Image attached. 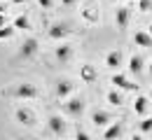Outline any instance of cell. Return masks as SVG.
Here are the masks:
<instances>
[{
	"instance_id": "obj_20",
	"label": "cell",
	"mask_w": 152,
	"mask_h": 140,
	"mask_svg": "<svg viewBox=\"0 0 152 140\" xmlns=\"http://www.w3.org/2000/svg\"><path fill=\"white\" fill-rule=\"evenodd\" d=\"M138 128H140V133H150L152 131V117H143L138 121Z\"/></svg>"
},
{
	"instance_id": "obj_22",
	"label": "cell",
	"mask_w": 152,
	"mask_h": 140,
	"mask_svg": "<svg viewBox=\"0 0 152 140\" xmlns=\"http://www.w3.org/2000/svg\"><path fill=\"white\" fill-rule=\"evenodd\" d=\"M138 9L140 12H152V0H138Z\"/></svg>"
},
{
	"instance_id": "obj_5",
	"label": "cell",
	"mask_w": 152,
	"mask_h": 140,
	"mask_svg": "<svg viewBox=\"0 0 152 140\" xmlns=\"http://www.w3.org/2000/svg\"><path fill=\"white\" fill-rule=\"evenodd\" d=\"M68 33H70V26H68V23H63V21L52 23V26H49V30H47V35H49L52 40H63Z\"/></svg>"
},
{
	"instance_id": "obj_23",
	"label": "cell",
	"mask_w": 152,
	"mask_h": 140,
	"mask_svg": "<svg viewBox=\"0 0 152 140\" xmlns=\"http://www.w3.org/2000/svg\"><path fill=\"white\" fill-rule=\"evenodd\" d=\"M75 140H91V136H89L84 128H77L75 131Z\"/></svg>"
},
{
	"instance_id": "obj_16",
	"label": "cell",
	"mask_w": 152,
	"mask_h": 140,
	"mask_svg": "<svg viewBox=\"0 0 152 140\" xmlns=\"http://www.w3.org/2000/svg\"><path fill=\"white\" fill-rule=\"evenodd\" d=\"M133 42H136L138 47H152V35L145 33V30H136V33H133Z\"/></svg>"
},
{
	"instance_id": "obj_24",
	"label": "cell",
	"mask_w": 152,
	"mask_h": 140,
	"mask_svg": "<svg viewBox=\"0 0 152 140\" xmlns=\"http://www.w3.org/2000/svg\"><path fill=\"white\" fill-rule=\"evenodd\" d=\"M54 2H56V0H38V5L42 7V9H49V7H54Z\"/></svg>"
},
{
	"instance_id": "obj_32",
	"label": "cell",
	"mask_w": 152,
	"mask_h": 140,
	"mask_svg": "<svg viewBox=\"0 0 152 140\" xmlns=\"http://www.w3.org/2000/svg\"><path fill=\"white\" fill-rule=\"evenodd\" d=\"M150 75H152V61H150Z\"/></svg>"
},
{
	"instance_id": "obj_7",
	"label": "cell",
	"mask_w": 152,
	"mask_h": 140,
	"mask_svg": "<svg viewBox=\"0 0 152 140\" xmlns=\"http://www.w3.org/2000/svg\"><path fill=\"white\" fill-rule=\"evenodd\" d=\"M73 91H75V84H73L70 80H58L56 82V89H54L56 98H70Z\"/></svg>"
},
{
	"instance_id": "obj_14",
	"label": "cell",
	"mask_w": 152,
	"mask_h": 140,
	"mask_svg": "<svg viewBox=\"0 0 152 140\" xmlns=\"http://www.w3.org/2000/svg\"><path fill=\"white\" fill-rule=\"evenodd\" d=\"M105 65L110 68V70H119V65H122V54L113 49V52H108L105 54Z\"/></svg>"
},
{
	"instance_id": "obj_31",
	"label": "cell",
	"mask_w": 152,
	"mask_h": 140,
	"mask_svg": "<svg viewBox=\"0 0 152 140\" xmlns=\"http://www.w3.org/2000/svg\"><path fill=\"white\" fill-rule=\"evenodd\" d=\"M148 98H150V100H152V89H150V96H148Z\"/></svg>"
},
{
	"instance_id": "obj_29",
	"label": "cell",
	"mask_w": 152,
	"mask_h": 140,
	"mask_svg": "<svg viewBox=\"0 0 152 140\" xmlns=\"http://www.w3.org/2000/svg\"><path fill=\"white\" fill-rule=\"evenodd\" d=\"M113 2H129V0H113Z\"/></svg>"
},
{
	"instance_id": "obj_28",
	"label": "cell",
	"mask_w": 152,
	"mask_h": 140,
	"mask_svg": "<svg viewBox=\"0 0 152 140\" xmlns=\"http://www.w3.org/2000/svg\"><path fill=\"white\" fill-rule=\"evenodd\" d=\"M2 26H5V17L0 14V28H2Z\"/></svg>"
},
{
	"instance_id": "obj_21",
	"label": "cell",
	"mask_w": 152,
	"mask_h": 140,
	"mask_svg": "<svg viewBox=\"0 0 152 140\" xmlns=\"http://www.w3.org/2000/svg\"><path fill=\"white\" fill-rule=\"evenodd\" d=\"M17 30H14V26H2L0 28V40H7V38H12Z\"/></svg>"
},
{
	"instance_id": "obj_25",
	"label": "cell",
	"mask_w": 152,
	"mask_h": 140,
	"mask_svg": "<svg viewBox=\"0 0 152 140\" xmlns=\"http://www.w3.org/2000/svg\"><path fill=\"white\" fill-rule=\"evenodd\" d=\"M77 0H61V5H63V7H70V5H75Z\"/></svg>"
},
{
	"instance_id": "obj_6",
	"label": "cell",
	"mask_w": 152,
	"mask_h": 140,
	"mask_svg": "<svg viewBox=\"0 0 152 140\" xmlns=\"http://www.w3.org/2000/svg\"><path fill=\"white\" fill-rule=\"evenodd\" d=\"M110 82H113L115 89H122V91H136V89H138V86H136V82L126 80V77H124V75H119V73H115L113 77H110Z\"/></svg>"
},
{
	"instance_id": "obj_1",
	"label": "cell",
	"mask_w": 152,
	"mask_h": 140,
	"mask_svg": "<svg viewBox=\"0 0 152 140\" xmlns=\"http://www.w3.org/2000/svg\"><path fill=\"white\" fill-rule=\"evenodd\" d=\"M40 89L33 84V82H21L17 84L14 89H10V96L12 98H21V100H31V98H38Z\"/></svg>"
},
{
	"instance_id": "obj_12",
	"label": "cell",
	"mask_w": 152,
	"mask_h": 140,
	"mask_svg": "<svg viewBox=\"0 0 152 140\" xmlns=\"http://www.w3.org/2000/svg\"><path fill=\"white\" fill-rule=\"evenodd\" d=\"M148 105H150V98H148V96H136V100H133V112H136L138 117H145V115H148Z\"/></svg>"
},
{
	"instance_id": "obj_2",
	"label": "cell",
	"mask_w": 152,
	"mask_h": 140,
	"mask_svg": "<svg viewBox=\"0 0 152 140\" xmlns=\"http://www.w3.org/2000/svg\"><path fill=\"white\" fill-rule=\"evenodd\" d=\"M63 112H66L68 117H82V115H84V98H82V96H70V98H66Z\"/></svg>"
},
{
	"instance_id": "obj_13",
	"label": "cell",
	"mask_w": 152,
	"mask_h": 140,
	"mask_svg": "<svg viewBox=\"0 0 152 140\" xmlns=\"http://www.w3.org/2000/svg\"><path fill=\"white\" fill-rule=\"evenodd\" d=\"M129 19H131V12H129L126 7H117V12H115V23H117L119 28H126V26H129Z\"/></svg>"
},
{
	"instance_id": "obj_26",
	"label": "cell",
	"mask_w": 152,
	"mask_h": 140,
	"mask_svg": "<svg viewBox=\"0 0 152 140\" xmlns=\"http://www.w3.org/2000/svg\"><path fill=\"white\" fill-rule=\"evenodd\" d=\"M26 0H12V5H23Z\"/></svg>"
},
{
	"instance_id": "obj_9",
	"label": "cell",
	"mask_w": 152,
	"mask_h": 140,
	"mask_svg": "<svg viewBox=\"0 0 152 140\" xmlns=\"http://www.w3.org/2000/svg\"><path fill=\"white\" fill-rule=\"evenodd\" d=\"M14 119L19 121L21 126H33V124H35V119H33V112H31L28 107H17Z\"/></svg>"
},
{
	"instance_id": "obj_11",
	"label": "cell",
	"mask_w": 152,
	"mask_h": 140,
	"mask_svg": "<svg viewBox=\"0 0 152 140\" xmlns=\"http://www.w3.org/2000/svg\"><path fill=\"white\" fill-rule=\"evenodd\" d=\"M122 131H124L122 121H117V124H110V126H108V128L103 131V140H119Z\"/></svg>"
},
{
	"instance_id": "obj_3",
	"label": "cell",
	"mask_w": 152,
	"mask_h": 140,
	"mask_svg": "<svg viewBox=\"0 0 152 140\" xmlns=\"http://www.w3.org/2000/svg\"><path fill=\"white\" fill-rule=\"evenodd\" d=\"M47 128H49V133H54V136H66L68 124H66V119H63L61 115H49V117H47Z\"/></svg>"
},
{
	"instance_id": "obj_4",
	"label": "cell",
	"mask_w": 152,
	"mask_h": 140,
	"mask_svg": "<svg viewBox=\"0 0 152 140\" xmlns=\"http://www.w3.org/2000/svg\"><path fill=\"white\" fill-rule=\"evenodd\" d=\"M38 49H40V42L35 40V38L23 40V42H21V47H19V59H23V61L33 59V56L38 54Z\"/></svg>"
},
{
	"instance_id": "obj_30",
	"label": "cell",
	"mask_w": 152,
	"mask_h": 140,
	"mask_svg": "<svg viewBox=\"0 0 152 140\" xmlns=\"http://www.w3.org/2000/svg\"><path fill=\"white\" fill-rule=\"evenodd\" d=\"M148 33H150V35H152V23H150V30H148Z\"/></svg>"
},
{
	"instance_id": "obj_17",
	"label": "cell",
	"mask_w": 152,
	"mask_h": 140,
	"mask_svg": "<svg viewBox=\"0 0 152 140\" xmlns=\"http://www.w3.org/2000/svg\"><path fill=\"white\" fill-rule=\"evenodd\" d=\"M105 98H108V103H110V105H117V107H119V105H124V96H122L117 89H110Z\"/></svg>"
},
{
	"instance_id": "obj_15",
	"label": "cell",
	"mask_w": 152,
	"mask_h": 140,
	"mask_svg": "<svg viewBox=\"0 0 152 140\" xmlns=\"http://www.w3.org/2000/svg\"><path fill=\"white\" fill-rule=\"evenodd\" d=\"M129 70H131L133 75H140V73L145 70V59L138 56V54H133L131 59H129Z\"/></svg>"
},
{
	"instance_id": "obj_8",
	"label": "cell",
	"mask_w": 152,
	"mask_h": 140,
	"mask_svg": "<svg viewBox=\"0 0 152 140\" xmlns=\"http://www.w3.org/2000/svg\"><path fill=\"white\" fill-rule=\"evenodd\" d=\"M91 124H94L96 128H108L113 121H110V115L105 110H94L91 112Z\"/></svg>"
},
{
	"instance_id": "obj_18",
	"label": "cell",
	"mask_w": 152,
	"mask_h": 140,
	"mask_svg": "<svg viewBox=\"0 0 152 140\" xmlns=\"http://www.w3.org/2000/svg\"><path fill=\"white\" fill-rule=\"evenodd\" d=\"M12 26H14V30H28V28H31V21H28V17H26V14H21V17H17V19H14V23H12Z\"/></svg>"
},
{
	"instance_id": "obj_27",
	"label": "cell",
	"mask_w": 152,
	"mask_h": 140,
	"mask_svg": "<svg viewBox=\"0 0 152 140\" xmlns=\"http://www.w3.org/2000/svg\"><path fill=\"white\" fill-rule=\"evenodd\" d=\"M131 140H145L143 136H131Z\"/></svg>"
},
{
	"instance_id": "obj_19",
	"label": "cell",
	"mask_w": 152,
	"mask_h": 140,
	"mask_svg": "<svg viewBox=\"0 0 152 140\" xmlns=\"http://www.w3.org/2000/svg\"><path fill=\"white\" fill-rule=\"evenodd\" d=\"M80 75L84 77V82H94L96 80V73H94V68H91V65H84V68L80 70Z\"/></svg>"
},
{
	"instance_id": "obj_10",
	"label": "cell",
	"mask_w": 152,
	"mask_h": 140,
	"mask_svg": "<svg viewBox=\"0 0 152 140\" xmlns=\"http://www.w3.org/2000/svg\"><path fill=\"white\" fill-rule=\"evenodd\" d=\"M54 54H56V61L68 63V61L73 59V47H70V44H66V42H61V44L56 47V52H54Z\"/></svg>"
}]
</instances>
